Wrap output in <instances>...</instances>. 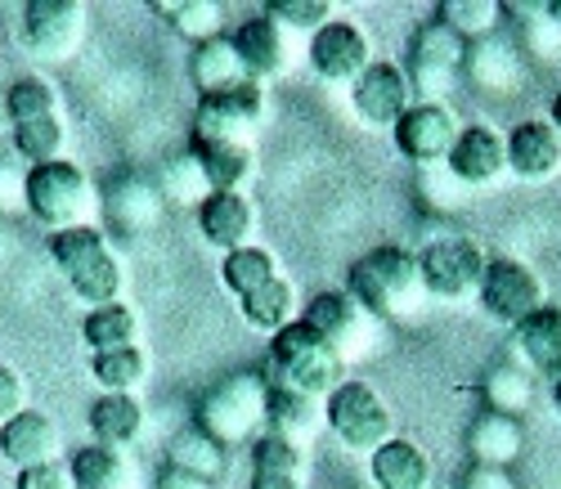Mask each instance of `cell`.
Listing matches in <instances>:
<instances>
[{"label": "cell", "instance_id": "19", "mask_svg": "<svg viewBox=\"0 0 561 489\" xmlns=\"http://www.w3.org/2000/svg\"><path fill=\"white\" fill-rule=\"evenodd\" d=\"M100 207L108 212V220L126 234V238H139L162 225L167 216V198L158 193V180H145V175H117L108 189Z\"/></svg>", "mask_w": 561, "mask_h": 489}, {"label": "cell", "instance_id": "13", "mask_svg": "<svg viewBox=\"0 0 561 489\" xmlns=\"http://www.w3.org/2000/svg\"><path fill=\"white\" fill-rule=\"evenodd\" d=\"M23 41L45 64H64L85 41V5L81 0H27L23 10Z\"/></svg>", "mask_w": 561, "mask_h": 489}, {"label": "cell", "instance_id": "29", "mask_svg": "<svg viewBox=\"0 0 561 489\" xmlns=\"http://www.w3.org/2000/svg\"><path fill=\"white\" fill-rule=\"evenodd\" d=\"M190 81L198 90V100L203 94H220V90H233V86H243L252 81L239 50H233V36H216V41H203L194 45V55H190Z\"/></svg>", "mask_w": 561, "mask_h": 489}, {"label": "cell", "instance_id": "14", "mask_svg": "<svg viewBox=\"0 0 561 489\" xmlns=\"http://www.w3.org/2000/svg\"><path fill=\"white\" fill-rule=\"evenodd\" d=\"M233 50H239L248 77L265 86V81H278V77L293 72V64L301 59V36L288 32L270 14H252L239 23V32H233Z\"/></svg>", "mask_w": 561, "mask_h": 489}, {"label": "cell", "instance_id": "52", "mask_svg": "<svg viewBox=\"0 0 561 489\" xmlns=\"http://www.w3.org/2000/svg\"><path fill=\"white\" fill-rule=\"evenodd\" d=\"M552 400H557V409H561V382H557V386H552Z\"/></svg>", "mask_w": 561, "mask_h": 489}, {"label": "cell", "instance_id": "32", "mask_svg": "<svg viewBox=\"0 0 561 489\" xmlns=\"http://www.w3.org/2000/svg\"><path fill=\"white\" fill-rule=\"evenodd\" d=\"M239 306H243V323L252 332H265V337H278L284 328H293L301 319V297L284 274H278L274 283H265L261 292H252V297L239 302Z\"/></svg>", "mask_w": 561, "mask_h": 489}, {"label": "cell", "instance_id": "2", "mask_svg": "<svg viewBox=\"0 0 561 489\" xmlns=\"http://www.w3.org/2000/svg\"><path fill=\"white\" fill-rule=\"evenodd\" d=\"M261 377H265V386H288V390H301V396L329 400L346 382V360L306 319H297L293 328L270 337V355H265Z\"/></svg>", "mask_w": 561, "mask_h": 489}, {"label": "cell", "instance_id": "20", "mask_svg": "<svg viewBox=\"0 0 561 489\" xmlns=\"http://www.w3.org/2000/svg\"><path fill=\"white\" fill-rule=\"evenodd\" d=\"M0 454H5L19 471L27 467H50L64 454V431L55 418H45L41 409H23L0 427Z\"/></svg>", "mask_w": 561, "mask_h": 489}, {"label": "cell", "instance_id": "36", "mask_svg": "<svg viewBox=\"0 0 561 489\" xmlns=\"http://www.w3.org/2000/svg\"><path fill=\"white\" fill-rule=\"evenodd\" d=\"M436 19H440L449 32H458L467 45H477V41L499 36L503 5H499V0H440Z\"/></svg>", "mask_w": 561, "mask_h": 489}, {"label": "cell", "instance_id": "6", "mask_svg": "<svg viewBox=\"0 0 561 489\" xmlns=\"http://www.w3.org/2000/svg\"><path fill=\"white\" fill-rule=\"evenodd\" d=\"M467 68V41L458 32H449L440 19H427L409 41V90L413 104H445L458 77Z\"/></svg>", "mask_w": 561, "mask_h": 489}, {"label": "cell", "instance_id": "3", "mask_svg": "<svg viewBox=\"0 0 561 489\" xmlns=\"http://www.w3.org/2000/svg\"><path fill=\"white\" fill-rule=\"evenodd\" d=\"M265 405H270V386L261 368H239L203 390V400L194 409V427H203L216 445L233 450L265 431Z\"/></svg>", "mask_w": 561, "mask_h": 489}, {"label": "cell", "instance_id": "17", "mask_svg": "<svg viewBox=\"0 0 561 489\" xmlns=\"http://www.w3.org/2000/svg\"><path fill=\"white\" fill-rule=\"evenodd\" d=\"M445 175L454 184H467V189H490L507 175V135L485 126V122H472L462 126L454 153L445 162Z\"/></svg>", "mask_w": 561, "mask_h": 489}, {"label": "cell", "instance_id": "8", "mask_svg": "<svg viewBox=\"0 0 561 489\" xmlns=\"http://www.w3.org/2000/svg\"><path fill=\"white\" fill-rule=\"evenodd\" d=\"M417 265H423V283L432 292V302H467V297H481L490 257L477 238L445 234V238H432L427 248H417Z\"/></svg>", "mask_w": 561, "mask_h": 489}, {"label": "cell", "instance_id": "24", "mask_svg": "<svg viewBox=\"0 0 561 489\" xmlns=\"http://www.w3.org/2000/svg\"><path fill=\"white\" fill-rule=\"evenodd\" d=\"M198 229L216 252L229 257L239 248H252L256 207L248 203V193H211V198L198 207Z\"/></svg>", "mask_w": 561, "mask_h": 489}, {"label": "cell", "instance_id": "39", "mask_svg": "<svg viewBox=\"0 0 561 489\" xmlns=\"http://www.w3.org/2000/svg\"><path fill=\"white\" fill-rule=\"evenodd\" d=\"M158 193L167 198V207H194V212H198V207L211 198V184H207L203 167L194 162V153H180V158H171V162L162 167Z\"/></svg>", "mask_w": 561, "mask_h": 489}, {"label": "cell", "instance_id": "12", "mask_svg": "<svg viewBox=\"0 0 561 489\" xmlns=\"http://www.w3.org/2000/svg\"><path fill=\"white\" fill-rule=\"evenodd\" d=\"M306 59L314 68L319 81L329 86H355L368 68H373V41L355 19H333L323 23L310 45H306Z\"/></svg>", "mask_w": 561, "mask_h": 489}, {"label": "cell", "instance_id": "49", "mask_svg": "<svg viewBox=\"0 0 561 489\" xmlns=\"http://www.w3.org/2000/svg\"><path fill=\"white\" fill-rule=\"evenodd\" d=\"M158 489H211V480H203V476H190V471H175V467H167V471H162V480H158Z\"/></svg>", "mask_w": 561, "mask_h": 489}, {"label": "cell", "instance_id": "25", "mask_svg": "<svg viewBox=\"0 0 561 489\" xmlns=\"http://www.w3.org/2000/svg\"><path fill=\"white\" fill-rule=\"evenodd\" d=\"M526 450V427L522 418H503V413H481L467 427V454L472 467H503L512 471V463Z\"/></svg>", "mask_w": 561, "mask_h": 489}, {"label": "cell", "instance_id": "15", "mask_svg": "<svg viewBox=\"0 0 561 489\" xmlns=\"http://www.w3.org/2000/svg\"><path fill=\"white\" fill-rule=\"evenodd\" d=\"M391 135H396V149H400L404 162H413V167H445L449 153H454V144H458V135H462V126H458L449 104H413Z\"/></svg>", "mask_w": 561, "mask_h": 489}, {"label": "cell", "instance_id": "47", "mask_svg": "<svg viewBox=\"0 0 561 489\" xmlns=\"http://www.w3.org/2000/svg\"><path fill=\"white\" fill-rule=\"evenodd\" d=\"M14 489H72V476L64 463H50V467H27L19 471Z\"/></svg>", "mask_w": 561, "mask_h": 489}, {"label": "cell", "instance_id": "44", "mask_svg": "<svg viewBox=\"0 0 561 489\" xmlns=\"http://www.w3.org/2000/svg\"><path fill=\"white\" fill-rule=\"evenodd\" d=\"M526 59H539V64L561 59V27L548 19V5L539 10L535 23H526Z\"/></svg>", "mask_w": 561, "mask_h": 489}, {"label": "cell", "instance_id": "40", "mask_svg": "<svg viewBox=\"0 0 561 489\" xmlns=\"http://www.w3.org/2000/svg\"><path fill=\"white\" fill-rule=\"evenodd\" d=\"M153 10H158V14H171L175 32L190 36L194 45L225 36V32H220V27H225V10L216 5V0H171V5H153Z\"/></svg>", "mask_w": 561, "mask_h": 489}, {"label": "cell", "instance_id": "50", "mask_svg": "<svg viewBox=\"0 0 561 489\" xmlns=\"http://www.w3.org/2000/svg\"><path fill=\"white\" fill-rule=\"evenodd\" d=\"M548 122H552V130L561 135V90L552 94V113H548Z\"/></svg>", "mask_w": 561, "mask_h": 489}, {"label": "cell", "instance_id": "42", "mask_svg": "<svg viewBox=\"0 0 561 489\" xmlns=\"http://www.w3.org/2000/svg\"><path fill=\"white\" fill-rule=\"evenodd\" d=\"M64 117H41V122H23L14 126V149L32 162V167H45V162H59L64 153Z\"/></svg>", "mask_w": 561, "mask_h": 489}, {"label": "cell", "instance_id": "45", "mask_svg": "<svg viewBox=\"0 0 561 489\" xmlns=\"http://www.w3.org/2000/svg\"><path fill=\"white\" fill-rule=\"evenodd\" d=\"M23 409H27V382L10 364H0V427L10 418H19Z\"/></svg>", "mask_w": 561, "mask_h": 489}, {"label": "cell", "instance_id": "1", "mask_svg": "<svg viewBox=\"0 0 561 489\" xmlns=\"http://www.w3.org/2000/svg\"><path fill=\"white\" fill-rule=\"evenodd\" d=\"M346 292L378 323H417V319H427V310H432V292L423 283L417 252L400 248V242L368 248L351 265Z\"/></svg>", "mask_w": 561, "mask_h": 489}, {"label": "cell", "instance_id": "48", "mask_svg": "<svg viewBox=\"0 0 561 489\" xmlns=\"http://www.w3.org/2000/svg\"><path fill=\"white\" fill-rule=\"evenodd\" d=\"M458 489H517V480H512V471H503V467H467Z\"/></svg>", "mask_w": 561, "mask_h": 489}, {"label": "cell", "instance_id": "4", "mask_svg": "<svg viewBox=\"0 0 561 489\" xmlns=\"http://www.w3.org/2000/svg\"><path fill=\"white\" fill-rule=\"evenodd\" d=\"M50 261L59 265V274L68 278L72 297L85 302L90 310L100 306H113L122 297V261L117 252L108 248V238L90 225V229H64V234H50Z\"/></svg>", "mask_w": 561, "mask_h": 489}, {"label": "cell", "instance_id": "38", "mask_svg": "<svg viewBox=\"0 0 561 489\" xmlns=\"http://www.w3.org/2000/svg\"><path fill=\"white\" fill-rule=\"evenodd\" d=\"M278 278V265H274V257L265 252V248H239V252H229L225 261H220V283H225V292H233L239 302H248L252 292H261L265 283H274Z\"/></svg>", "mask_w": 561, "mask_h": 489}, {"label": "cell", "instance_id": "35", "mask_svg": "<svg viewBox=\"0 0 561 489\" xmlns=\"http://www.w3.org/2000/svg\"><path fill=\"white\" fill-rule=\"evenodd\" d=\"M81 337H85V346L95 355L122 351V346H139V341H135L139 337V315L130 306H122V302L100 306V310H90L81 319Z\"/></svg>", "mask_w": 561, "mask_h": 489}, {"label": "cell", "instance_id": "23", "mask_svg": "<svg viewBox=\"0 0 561 489\" xmlns=\"http://www.w3.org/2000/svg\"><path fill=\"white\" fill-rule=\"evenodd\" d=\"M373 489H436V463L423 445L391 435L387 445L368 458Z\"/></svg>", "mask_w": 561, "mask_h": 489}, {"label": "cell", "instance_id": "53", "mask_svg": "<svg viewBox=\"0 0 561 489\" xmlns=\"http://www.w3.org/2000/svg\"><path fill=\"white\" fill-rule=\"evenodd\" d=\"M436 489H440V485H436Z\"/></svg>", "mask_w": 561, "mask_h": 489}, {"label": "cell", "instance_id": "37", "mask_svg": "<svg viewBox=\"0 0 561 489\" xmlns=\"http://www.w3.org/2000/svg\"><path fill=\"white\" fill-rule=\"evenodd\" d=\"M90 368H95V382L104 386V396H135L139 386L149 382V355L139 346H122V351H104L90 360Z\"/></svg>", "mask_w": 561, "mask_h": 489}, {"label": "cell", "instance_id": "21", "mask_svg": "<svg viewBox=\"0 0 561 489\" xmlns=\"http://www.w3.org/2000/svg\"><path fill=\"white\" fill-rule=\"evenodd\" d=\"M329 431V418H323V400L301 396V390L288 386H270V405H265V435H278L297 445L301 454L314 450V440Z\"/></svg>", "mask_w": 561, "mask_h": 489}, {"label": "cell", "instance_id": "33", "mask_svg": "<svg viewBox=\"0 0 561 489\" xmlns=\"http://www.w3.org/2000/svg\"><path fill=\"white\" fill-rule=\"evenodd\" d=\"M481 400H485V413L522 418L535 405V377L522 364H494L481 377Z\"/></svg>", "mask_w": 561, "mask_h": 489}, {"label": "cell", "instance_id": "34", "mask_svg": "<svg viewBox=\"0 0 561 489\" xmlns=\"http://www.w3.org/2000/svg\"><path fill=\"white\" fill-rule=\"evenodd\" d=\"M167 467L203 476V480L216 485L225 476V445H216L203 427H184L180 435H171V445H167Z\"/></svg>", "mask_w": 561, "mask_h": 489}, {"label": "cell", "instance_id": "28", "mask_svg": "<svg viewBox=\"0 0 561 489\" xmlns=\"http://www.w3.org/2000/svg\"><path fill=\"white\" fill-rule=\"evenodd\" d=\"M85 427H90V435H95V445L126 454L130 445H139L149 418H145L139 396H100L95 405H90V422Z\"/></svg>", "mask_w": 561, "mask_h": 489}, {"label": "cell", "instance_id": "10", "mask_svg": "<svg viewBox=\"0 0 561 489\" xmlns=\"http://www.w3.org/2000/svg\"><path fill=\"white\" fill-rule=\"evenodd\" d=\"M265 122V86L243 81L220 94H203L194 109V139L211 144H252Z\"/></svg>", "mask_w": 561, "mask_h": 489}, {"label": "cell", "instance_id": "9", "mask_svg": "<svg viewBox=\"0 0 561 489\" xmlns=\"http://www.w3.org/2000/svg\"><path fill=\"white\" fill-rule=\"evenodd\" d=\"M329 346L351 364V360H364L373 355V346H378V332L382 323L373 319L346 287H329V292H319V297H310L306 315H301Z\"/></svg>", "mask_w": 561, "mask_h": 489}, {"label": "cell", "instance_id": "27", "mask_svg": "<svg viewBox=\"0 0 561 489\" xmlns=\"http://www.w3.org/2000/svg\"><path fill=\"white\" fill-rule=\"evenodd\" d=\"M467 72H472V81L490 94H512L526 81V55L512 41L490 36V41L467 45Z\"/></svg>", "mask_w": 561, "mask_h": 489}, {"label": "cell", "instance_id": "16", "mask_svg": "<svg viewBox=\"0 0 561 489\" xmlns=\"http://www.w3.org/2000/svg\"><path fill=\"white\" fill-rule=\"evenodd\" d=\"M351 109H355V117H359L364 126H373V130H382V126L396 130L400 117L413 109V90H409L404 68L373 59V68L351 86Z\"/></svg>", "mask_w": 561, "mask_h": 489}, {"label": "cell", "instance_id": "51", "mask_svg": "<svg viewBox=\"0 0 561 489\" xmlns=\"http://www.w3.org/2000/svg\"><path fill=\"white\" fill-rule=\"evenodd\" d=\"M548 19L561 27V0H548Z\"/></svg>", "mask_w": 561, "mask_h": 489}, {"label": "cell", "instance_id": "43", "mask_svg": "<svg viewBox=\"0 0 561 489\" xmlns=\"http://www.w3.org/2000/svg\"><path fill=\"white\" fill-rule=\"evenodd\" d=\"M265 14L278 19L288 32L306 36V41H310L323 23H333V5H329V0H270Z\"/></svg>", "mask_w": 561, "mask_h": 489}, {"label": "cell", "instance_id": "18", "mask_svg": "<svg viewBox=\"0 0 561 489\" xmlns=\"http://www.w3.org/2000/svg\"><path fill=\"white\" fill-rule=\"evenodd\" d=\"M561 171V135L552 130L548 117L517 122L507 130V175L526 184H548Z\"/></svg>", "mask_w": 561, "mask_h": 489}, {"label": "cell", "instance_id": "7", "mask_svg": "<svg viewBox=\"0 0 561 489\" xmlns=\"http://www.w3.org/2000/svg\"><path fill=\"white\" fill-rule=\"evenodd\" d=\"M323 418H329V431L342 440V445L351 454H364V458L378 454L396 431L391 405L378 396V386H368L359 377H346L333 396L323 400Z\"/></svg>", "mask_w": 561, "mask_h": 489}, {"label": "cell", "instance_id": "30", "mask_svg": "<svg viewBox=\"0 0 561 489\" xmlns=\"http://www.w3.org/2000/svg\"><path fill=\"white\" fill-rule=\"evenodd\" d=\"M194 162L203 167L211 193H243V184L256 175V153L252 144H211V139H194Z\"/></svg>", "mask_w": 561, "mask_h": 489}, {"label": "cell", "instance_id": "26", "mask_svg": "<svg viewBox=\"0 0 561 489\" xmlns=\"http://www.w3.org/2000/svg\"><path fill=\"white\" fill-rule=\"evenodd\" d=\"M248 489H310V454H301L278 435H261L252 450Z\"/></svg>", "mask_w": 561, "mask_h": 489}, {"label": "cell", "instance_id": "11", "mask_svg": "<svg viewBox=\"0 0 561 489\" xmlns=\"http://www.w3.org/2000/svg\"><path fill=\"white\" fill-rule=\"evenodd\" d=\"M477 302L485 306V315L494 323L517 328V323H526L530 315H539L548 306V283L517 257H494Z\"/></svg>", "mask_w": 561, "mask_h": 489}, {"label": "cell", "instance_id": "31", "mask_svg": "<svg viewBox=\"0 0 561 489\" xmlns=\"http://www.w3.org/2000/svg\"><path fill=\"white\" fill-rule=\"evenodd\" d=\"M68 476H72V489H135V480H139L130 454L104 450V445H95V440L72 454Z\"/></svg>", "mask_w": 561, "mask_h": 489}, {"label": "cell", "instance_id": "41", "mask_svg": "<svg viewBox=\"0 0 561 489\" xmlns=\"http://www.w3.org/2000/svg\"><path fill=\"white\" fill-rule=\"evenodd\" d=\"M5 113H10L14 126L41 122V117H59V90L45 81V77H23L5 94Z\"/></svg>", "mask_w": 561, "mask_h": 489}, {"label": "cell", "instance_id": "5", "mask_svg": "<svg viewBox=\"0 0 561 489\" xmlns=\"http://www.w3.org/2000/svg\"><path fill=\"white\" fill-rule=\"evenodd\" d=\"M27 212L50 229H90V216L100 212V193L90 184V175L77 162H45L27 171Z\"/></svg>", "mask_w": 561, "mask_h": 489}, {"label": "cell", "instance_id": "22", "mask_svg": "<svg viewBox=\"0 0 561 489\" xmlns=\"http://www.w3.org/2000/svg\"><path fill=\"white\" fill-rule=\"evenodd\" d=\"M512 351H517V364L530 377H543L557 386L561 382V306L548 302L539 315L512 328Z\"/></svg>", "mask_w": 561, "mask_h": 489}, {"label": "cell", "instance_id": "46", "mask_svg": "<svg viewBox=\"0 0 561 489\" xmlns=\"http://www.w3.org/2000/svg\"><path fill=\"white\" fill-rule=\"evenodd\" d=\"M27 207V171L0 162V212H23Z\"/></svg>", "mask_w": 561, "mask_h": 489}]
</instances>
